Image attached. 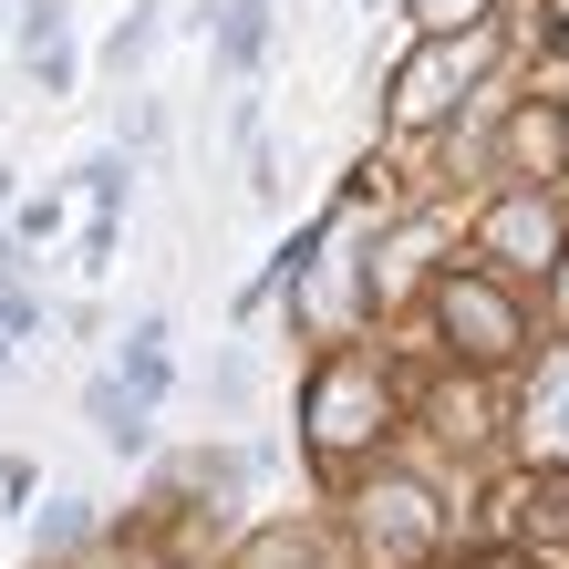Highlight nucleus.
I'll use <instances>...</instances> for the list:
<instances>
[{
    "mask_svg": "<svg viewBox=\"0 0 569 569\" xmlns=\"http://www.w3.org/2000/svg\"><path fill=\"white\" fill-rule=\"evenodd\" d=\"M300 435H311V456H373L393 435V383L373 352H331L311 383H300Z\"/></svg>",
    "mask_w": 569,
    "mask_h": 569,
    "instance_id": "obj_1",
    "label": "nucleus"
},
{
    "mask_svg": "<svg viewBox=\"0 0 569 569\" xmlns=\"http://www.w3.org/2000/svg\"><path fill=\"white\" fill-rule=\"evenodd\" d=\"M352 528H362V559L373 569H425L435 549H446V497H435L425 477H373L352 497Z\"/></svg>",
    "mask_w": 569,
    "mask_h": 569,
    "instance_id": "obj_4",
    "label": "nucleus"
},
{
    "mask_svg": "<svg viewBox=\"0 0 569 569\" xmlns=\"http://www.w3.org/2000/svg\"><path fill=\"white\" fill-rule=\"evenodd\" d=\"M259 31H270V0H218V52H228V62H249Z\"/></svg>",
    "mask_w": 569,
    "mask_h": 569,
    "instance_id": "obj_10",
    "label": "nucleus"
},
{
    "mask_svg": "<svg viewBox=\"0 0 569 569\" xmlns=\"http://www.w3.org/2000/svg\"><path fill=\"white\" fill-rule=\"evenodd\" d=\"M549 311H559V331H569V249H559V270H549Z\"/></svg>",
    "mask_w": 569,
    "mask_h": 569,
    "instance_id": "obj_16",
    "label": "nucleus"
},
{
    "mask_svg": "<svg viewBox=\"0 0 569 569\" xmlns=\"http://www.w3.org/2000/svg\"><path fill=\"white\" fill-rule=\"evenodd\" d=\"M425 31H456V21H487V0H415Z\"/></svg>",
    "mask_w": 569,
    "mask_h": 569,
    "instance_id": "obj_11",
    "label": "nucleus"
},
{
    "mask_svg": "<svg viewBox=\"0 0 569 569\" xmlns=\"http://www.w3.org/2000/svg\"><path fill=\"white\" fill-rule=\"evenodd\" d=\"M497 62V21H466V31H435V42L405 62V73H393V124H446L466 93H477V73Z\"/></svg>",
    "mask_w": 569,
    "mask_h": 569,
    "instance_id": "obj_3",
    "label": "nucleus"
},
{
    "mask_svg": "<svg viewBox=\"0 0 569 569\" xmlns=\"http://www.w3.org/2000/svg\"><path fill=\"white\" fill-rule=\"evenodd\" d=\"M124 177H136V166H124V156H93V166H83V187H93V197H104V208H114V197H124Z\"/></svg>",
    "mask_w": 569,
    "mask_h": 569,
    "instance_id": "obj_12",
    "label": "nucleus"
},
{
    "mask_svg": "<svg viewBox=\"0 0 569 569\" xmlns=\"http://www.w3.org/2000/svg\"><path fill=\"white\" fill-rule=\"evenodd\" d=\"M518 446H528V466H569V342H549L518 393Z\"/></svg>",
    "mask_w": 569,
    "mask_h": 569,
    "instance_id": "obj_6",
    "label": "nucleus"
},
{
    "mask_svg": "<svg viewBox=\"0 0 569 569\" xmlns=\"http://www.w3.org/2000/svg\"><path fill=\"white\" fill-rule=\"evenodd\" d=\"M0 362H11V331H0Z\"/></svg>",
    "mask_w": 569,
    "mask_h": 569,
    "instance_id": "obj_17",
    "label": "nucleus"
},
{
    "mask_svg": "<svg viewBox=\"0 0 569 569\" xmlns=\"http://www.w3.org/2000/svg\"><path fill=\"white\" fill-rule=\"evenodd\" d=\"M477 249L497 259V270H559V218H549V197L539 187H508V197H497V208L477 218Z\"/></svg>",
    "mask_w": 569,
    "mask_h": 569,
    "instance_id": "obj_5",
    "label": "nucleus"
},
{
    "mask_svg": "<svg viewBox=\"0 0 569 569\" xmlns=\"http://www.w3.org/2000/svg\"><path fill=\"white\" fill-rule=\"evenodd\" d=\"M114 373L136 383V393H166V321H136V331H124V362H114Z\"/></svg>",
    "mask_w": 569,
    "mask_h": 569,
    "instance_id": "obj_9",
    "label": "nucleus"
},
{
    "mask_svg": "<svg viewBox=\"0 0 569 569\" xmlns=\"http://www.w3.org/2000/svg\"><path fill=\"white\" fill-rule=\"evenodd\" d=\"M146 405H156V393H136L124 373H104V383L83 393V415H93V435H104L114 456H146Z\"/></svg>",
    "mask_w": 569,
    "mask_h": 569,
    "instance_id": "obj_8",
    "label": "nucleus"
},
{
    "mask_svg": "<svg viewBox=\"0 0 569 569\" xmlns=\"http://www.w3.org/2000/svg\"><path fill=\"white\" fill-rule=\"evenodd\" d=\"M146 42H156V11H136V21H114V62H146Z\"/></svg>",
    "mask_w": 569,
    "mask_h": 569,
    "instance_id": "obj_13",
    "label": "nucleus"
},
{
    "mask_svg": "<svg viewBox=\"0 0 569 569\" xmlns=\"http://www.w3.org/2000/svg\"><path fill=\"white\" fill-rule=\"evenodd\" d=\"M497 166H508V187H549L569 177V104H518L508 146H497Z\"/></svg>",
    "mask_w": 569,
    "mask_h": 569,
    "instance_id": "obj_7",
    "label": "nucleus"
},
{
    "mask_svg": "<svg viewBox=\"0 0 569 569\" xmlns=\"http://www.w3.org/2000/svg\"><path fill=\"white\" fill-rule=\"evenodd\" d=\"M466 569H549V559H528V549H487V559H466Z\"/></svg>",
    "mask_w": 569,
    "mask_h": 569,
    "instance_id": "obj_15",
    "label": "nucleus"
},
{
    "mask_svg": "<svg viewBox=\"0 0 569 569\" xmlns=\"http://www.w3.org/2000/svg\"><path fill=\"white\" fill-rule=\"evenodd\" d=\"M435 331H446V352H456V362L497 373V362H518L528 311H518V290H508V280H487V270H446V280H435Z\"/></svg>",
    "mask_w": 569,
    "mask_h": 569,
    "instance_id": "obj_2",
    "label": "nucleus"
},
{
    "mask_svg": "<svg viewBox=\"0 0 569 569\" xmlns=\"http://www.w3.org/2000/svg\"><path fill=\"white\" fill-rule=\"evenodd\" d=\"M83 528H93V518H83V497H62V508H52V528H42V539H52V549H73V539H83Z\"/></svg>",
    "mask_w": 569,
    "mask_h": 569,
    "instance_id": "obj_14",
    "label": "nucleus"
}]
</instances>
